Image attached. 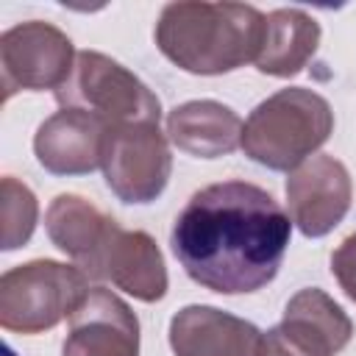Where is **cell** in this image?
<instances>
[{
    "mask_svg": "<svg viewBox=\"0 0 356 356\" xmlns=\"http://www.w3.org/2000/svg\"><path fill=\"white\" fill-rule=\"evenodd\" d=\"M289 234V214L267 189L220 181L186 200L170 245L195 284L220 295H245L275 278Z\"/></svg>",
    "mask_w": 356,
    "mask_h": 356,
    "instance_id": "1",
    "label": "cell"
},
{
    "mask_svg": "<svg viewBox=\"0 0 356 356\" xmlns=\"http://www.w3.org/2000/svg\"><path fill=\"white\" fill-rule=\"evenodd\" d=\"M267 17L248 3H167L156 22L159 50L184 72L222 75L256 61Z\"/></svg>",
    "mask_w": 356,
    "mask_h": 356,
    "instance_id": "2",
    "label": "cell"
},
{
    "mask_svg": "<svg viewBox=\"0 0 356 356\" xmlns=\"http://www.w3.org/2000/svg\"><path fill=\"white\" fill-rule=\"evenodd\" d=\"M334 131L328 100L312 89L289 86L261 100L242 125V150L267 170L292 172L312 159Z\"/></svg>",
    "mask_w": 356,
    "mask_h": 356,
    "instance_id": "3",
    "label": "cell"
},
{
    "mask_svg": "<svg viewBox=\"0 0 356 356\" xmlns=\"http://www.w3.org/2000/svg\"><path fill=\"white\" fill-rule=\"evenodd\" d=\"M89 275L64 261L33 259L0 275V325L14 334H44L89 295Z\"/></svg>",
    "mask_w": 356,
    "mask_h": 356,
    "instance_id": "4",
    "label": "cell"
},
{
    "mask_svg": "<svg viewBox=\"0 0 356 356\" xmlns=\"http://www.w3.org/2000/svg\"><path fill=\"white\" fill-rule=\"evenodd\" d=\"M61 108H78L108 128L161 120L159 97L120 61L97 50H81L70 78L56 89Z\"/></svg>",
    "mask_w": 356,
    "mask_h": 356,
    "instance_id": "5",
    "label": "cell"
},
{
    "mask_svg": "<svg viewBox=\"0 0 356 356\" xmlns=\"http://www.w3.org/2000/svg\"><path fill=\"white\" fill-rule=\"evenodd\" d=\"M100 170L108 189L122 203H150L164 192L172 172L167 136L153 122L108 128Z\"/></svg>",
    "mask_w": 356,
    "mask_h": 356,
    "instance_id": "6",
    "label": "cell"
},
{
    "mask_svg": "<svg viewBox=\"0 0 356 356\" xmlns=\"http://www.w3.org/2000/svg\"><path fill=\"white\" fill-rule=\"evenodd\" d=\"M75 47L64 31L50 22L28 19L0 36V78L3 97L8 100L17 92H42L58 89L72 67Z\"/></svg>",
    "mask_w": 356,
    "mask_h": 356,
    "instance_id": "7",
    "label": "cell"
},
{
    "mask_svg": "<svg viewBox=\"0 0 356 356\" xmlns=\"http://www.w3.org/2000/svg\"><path fill=\"white\" fill-rule=\"evenodd\" d=\"M350 200V172L334 156H312L286 178L289 220L312 239L331 234L345 220Z\"/></svg>",
    "mask_w": 356,
    "mask_h": 356,
    "instance_id": "8",
    "label": "cell"
},
{
    "mask_svg": "<svg viewBox=\"0 0 356 356\" xmlns=\"http://www.w3.org/2000/svg\"><path fill=\"white\" fill-rule=\"evenodd\" d=\"M61 356H139V320L111 289L92 286L70 317Z\"/></svg>",
    "mask_w": 356,
    "mask_h": 356,
    "instance_id": "9",
    "label": "cell"
},
{
    "mask_svg": "<svg viewBox=\"0 0 356 356\" xmlns=\"http://www.w3.org/2000/svg\"><path fill=\"white\" fill-rule=\"evenodd\" d=\"M106 131L108 125L97 117L78 108H61L36 128V161L53 175H86L100 167Z\"/></svg>",
    "mask_w": 356,
    "mask_h": 356,
    "instance_id": "10",
    "label": "cell"
},
{
    "mask_svg": "<svg viewBox=\"0 0 356 356\" xmlns=\"http://www.w3.org/2000/svg\"><path fill=\"white\" fill-rule=\"evenodd\" d=\"M175 356H259L261 331L214 306H184L170 320Z\"/></svg>",
    "mask_w": 356,
    "mask_h": 356,
    "instance_id": "11",
    "label": "cell"
},
{
    "mask_svg": "<svg viewBox=\"0 0 356 356\" xmlns=\"http://www.w3.org/2000/svg\"><path fill=\"white\" fill-rule=\"evenodd\" d=\"M44 228L50 242L67 253L92 281H97L100 259L117 222L81 195H58L47 206Z\"/></svg>",
    "mask_w": 356,
    "mask_h": 356,
    "instance_id": "12",
    "label": "cell"
},
{
    "mask_svg": "<svg viewBox=\"0 0 356 356\" xmlns=\"http://www.w3.org/2000/svg\"><path fill=\"white\" fill-rule=\"evenodd\" d=\"M97 281H111L117 289L142 303H156L167 295V267L156 239L145 231L114 228L97 270Z\"/></svg>",
    "mask_w": 356,
    "mask_h": 356,
    "instance_id": "13",
    "label": "cell"
},
{
    "mask_svg": "<svg viewBox=\"0 0 356 356\" xmlns=\"http://www.w3.org/2000/svg\"><path fill=\"white\" fill-rule=\"evenodd\" d=\"M278 331L303 356H337L350 342L353 323L331 295L306 286L289 298Z\"/></svg>",
    "mask_w": 356,
    "mask_h": 356,
    "instance_id": "14",
    "label": "cell"
},
{
    "mask_svg": "<svg viewBox=\"0 0 356 356\" xmlns=\"http://www.w3.org/2000/svg\"><path fill=\"white\" fill-rule=\"evenodd\" d=\"M242 120L217 100H189L167 114L170 142L195 159H220L242 145Z\"/></svg>",
    "mask_w": 356,
    "mask_h": 356,
    "instance_id": "15",
    "label": "cell"
},
{
    "mask_svg": "<svg viewBox=\"0 0 356 356\" xmlns=\"http://www.w3.org/2000/svg\"><path fill=\"white\" fill-rule=\"evenodd\" d=\"M320 44V22L303 8H275L267 14L256 70L273 78L298 75Z\"/></svg>",
    "mask_w": 356,
    "mask_h": 356,
    "instance_id": "16",
    "label": "cell"
},
{
    "mask_svg": "<svg viewBox=\"0 0 356 356\" xmlns=\"http://www.w3.org/2000/svg\"><path fill=\"white\" fill-rule=\"evenodd\" d=\"M36 217H39L36 195L22 181L6 175L0 181V220H3L0 248L3 250L22 248L36 228Z\"/></svg>",
    "mask_w": 356,
    "mask_h": 356,
    "instance_id": "17",
    "label": "cell"
},
{
    "mask_svg": "<svg viewBox=\"0 0 356 356\" xmlns=\"http://www.w3.org/2000/svg\"><path fill=\"white\" fill-rule=\"evenodd\" d=\"M331 273L345 289V295L356 303V234L345 236L339 248L331 253Z\"/></svg>",
    "mask_w": 356,
    "mask_h": 356,
    "instance_id": "18",
    "label": "cell"
},
{
    "mask_svg": "<svg viewBox=\"0 0 356 356\" xmlns=\"http://www.w3.org/2000/svg\"><path fill=\"white\" fill-rule=\"evenodd\" d=\"M259 356H303V353H300V350H295V348L284 339V334L278 331V325H275V328H270V331H264V334H261Z\"/></svg>",
    "mask_w": 356,
    "mask_h": 356,
    "instance_id": "19",
    "label": "cell"
},
{
    "mask_svg": "<svg viewBox=\"0 0 356 356\" xmlns=\"http://www.w3.org/2000/svg\"><path fill=\"white\" fill-rule=\"evenodd\" d=\"M3 353H6V356H14V350H11V348H6V350H3Z\"/></svg>",
    "mask_w": 356,
    "mask_h": 356,
    "instance_id": "20",
    "label": "cell"
}]
</instances>
